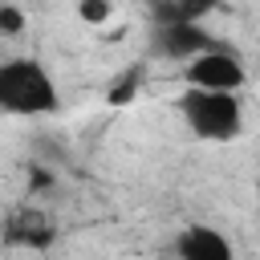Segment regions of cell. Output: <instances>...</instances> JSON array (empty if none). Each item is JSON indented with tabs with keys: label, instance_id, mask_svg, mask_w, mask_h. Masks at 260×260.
I'll list each match as a JSON object with an SVG mask.
<instances>
[{
	"label": "cell",
	"instance_id": "ba28073f",
	"mask_svg": "<svg viewBox=\"0 0 260 260\" xmlns=\"http://www.w3.org/2000/svg\"><path fill=\"white\" fill-rule=\"evenodd\" d=\"M138 85H142V65L118 73V81L106 89V102H110V106H130V102L138 98Z\"/></svg>",
	"mask_w": 260,
	"mask_h": 260
},
{
	"label": "cell",
	"instance_id": "52a82bcc",
	"mask_svg": "<svg viewBox=\"0 0 260 260\" xmlns=\"http://www.w3.org/2000/svg\"><path fill=\"white\" fill-rule=\"evenodd\" d=\"M219 0H158L154 4V24L158 20H203L207 12H215Z\"/></svg>",
	"mask_w": 260,
	"mask_h": 260
},
{
	"label": "cell",
	"instance_id": "277c9868",
	"mask_svg": "<svg viewBox=\"0 0 260 260\" xmlns=\"http://www.w3.org/2000/svg\"><path fill=\"white\" fill-rule=\"evenodd\" d=\"M211 45L215 41L203 28V20H158L154 24V53H162L171 61H191Z\"/></svg>",
	"mask_w": 260,
	"mask_h": 260
},
{
	"label": "cell",
	"instance_id": "6da1fadb",
	"mask_svg": "<svg viewBox=\"0 0 260 260\" xmlns=\"http://www.w3.org/2000/svg\"><path fill=\"white\" fill-rule=\"evenodd\" d=\"M0 106L16 118H41L61 110V93L37 57H8L0 65Z\"/></svg>",
	"mask_w": 260,
	"mask_h": 260
},
{
	"label": "cell",
	"instance_id": "5b68a950",
	"mask_svg": "<svg viewBox=\"0 0 260 260\" xmlns=\"http://www.w3.org/2000/svg\"><path fill=\"white\" fill-rule=\"evenodd\" d=\"M171 252H175L179 260H232V256H236L232 240H228L219 228H207V223L179 228V236L171 240Z\"/></svg>",
	"mask_w": 260,
	"mask_h": 260
},
{
	"label": "cell",
	"instance_id": "8992f818",
	"mask_svg": "<svg viewBox=\"0 0 260 260\" xmlns=\"http://www.w3.org/2000/svg\"><path fill=\"white\" fill-rule=\"evenodd\" d=\"M4 244L8 248H37L41 252V248L53 244V228H49V219L37 207H16L4 219Z\"/></svg>",
	"mask_w": 260,
	"mask_h": 260
},
{
	"label": "cell",
	"instance_id": "9c48e42d",
	"mask_svg": "<svg viewBox=\"0 0 260 260\" xmlns=\"http://www.w3.org/2000/svg\"><path fill=\"white\" fill-rule=\"evenodd\" d=\"M110 0H77V16L85 20V24H93V28H102L106 20H110Z\"/></svg>",
	"mask_w": 260,
	"mask_h": 260
},
{
	"label": "cell",
	"instance_id": "30bf717a",
	"mask_svg": "<svg viewBox=\"0 0 260 260\" xmlns=\"http://www.w3.org/2000/svg\"><path fill=\"white\" fill-rule=\"evenodd\" d=\"M24 32V12L16 4H0V37H20Z\"/></svg>",
	"mask_w": 260,
	"mask_h": 260
},
{
	"label": "cell",
	"instance_id": "3957f363",
	"mask_svg": "<svg viewBox=\"0 0 260 260\" xmlns=\"http://www.w3.org/2000/svg\"><path fill=\"white\" fill-rule=\"evenodd\" d=\"M248 81V69L240 61V53L223 49V45H211L203 49L199 57L183 61V85H199V89H244Z\"/></svg>",
	"mask_w": 260,
	"mask_h": 260
},
{
	"label": "cell",
	"instance_id": "7a4b0ae2",
	"mask_svg": "<svg viewBox=\"0 0 260 260\" xmlns=\"http://www.w3.org/2000/svg\"><path fill=\"white\" fill-rule=\"evenodd\" d=\"M179 114L187 130L203 142H232L244 134V106L236 89H199L187 85L179 98Z\"/></svg>",
	"mask_w": 260,
	"mask_h": 260
}]
</instances>
